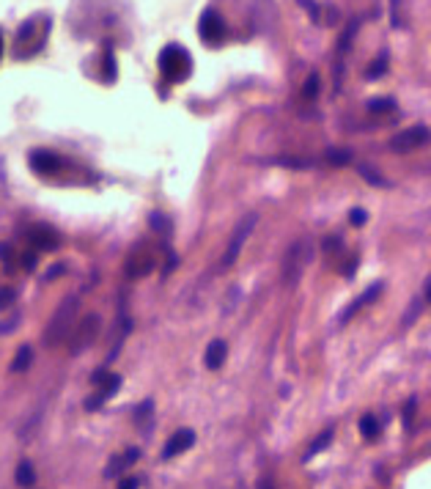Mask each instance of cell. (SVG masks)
Wrapping results in <instances>:
<instances>
[{
    "instance_id": "obj_26",
    "label": "cell",
    "mask_w": 431,
    "mask_h": 489,
    "mask_svg": "<svg viewBox=\"0 0 431 489\" xmlns=\"http://www.w3.org/2000/svg\"><path fill=\"white\" fill-rule=\"evenodd\" d=\"M393 108H396L393 99H371V102H368V110H371V113H382V110H393Z\"/></svg>"
},
{
    "instance_id": "obj_5",
    "label": "cell",
    "mask_w": 431,
    "mask_h": 489,
    "mask_svg": "<svg viewBox=\"0 0 431 489\" xmlns=\"http://www.w3.org/2000/svg\"><path fill=\"white\" fill-rule=\"evenodd\" d=\"M99 330H102V319L96 313L83 316L74 325L71 335H69V350H71V355H80V352H86L88 347H93V341L99 338Z\"/></svg>"
},
{
    "instance_id": "obj_21",
    "label": "cell",
    "mask_w": 431,
    "mask_h": 489,
    "mask_svg": "<svg viewBox=\"0 0 431 489\" xmlns=\"http://www.w3.org/2000/svg\"><path fill=\"white\" fill-rule=\"evenodd\" d=\"M330 440H333V429H327V432H324V435H318L316 437V443L311 445V448H308V454H305V459H314V456H316L318 451H321V448H327V445H330Z\"/></svg>"
},
{
    "instance_id": "obj_14",
    "label": "cell",
    "mask_w": 431,
    "mask_h": 489,
    "mask_svg": "<svg viewBox=\"0 0 431 489\" xmlns=\"http://www.w3.org/2000/svg\"><path fill=\"white\" fill-rule=\"evenodd\" d=\"M226 355H228V347L226 341H220V338H214L209 347H206V369H212V372H217L223 363H226Z\"/></svg>"
},
{
    "instance_id": "obj_24",
    "label": "cell",
    "mask_w": 431,
    "mask_h": 489,
    "mask_svg": "<svg viewBox=\"0 0 431 489\" xmlns=\"http://www.w3.org/2000/svg\"><path fill=\"white\" fill-rule=\"evenodd\" d=\"M275 165H286V168H311L314 160H302V157H277L272 160Z\"/></svg>"
},
{
    "instance_id": "obj_2",
    "label": "cell",
    "mask_w": 431,
    "mask_h": 489,
    "mask_svg": "<svg viewBox=\"0 0 431 489\" xmlns=\"http://www.w3.org/2000/svg\"><path fill=\"white\" fill-rule=\"evenodd\" d=\"M159 71L168 83H182L192 71V58L190 52L179 45H168L159 52Z\"/></svg>"
},
{
    "instance_id": "obj_13",
    "label": "cell",
    "mask_w": 431,
    "mask_h": 489,
    "mask_svg": "<svg viewBox=\"0 0 431 489\" xmlns=\"http://www.w3.org/2000/svg\"><path fill=\"white\" fill-rule=\"evenodd\" d=\"M192 443H195V432H192V429H179V432L165 443V448H162V459L179 456V454H184L187 448H192Z\"/></svg>"
},
{
    "instance_id": "obj_33",
    "label": "cell",
    "mask_w": 431,
    "mask_h": 489,
    "mask_svg": "<svg viewBox=\"0 0 431 489\" xmlns=\"http://www.w3.org/2000/svg\"><path fill=\"white\" fill-rule=\"evenodd\" d=\"M412 415H415V398H409L407 404H404V426H412Z\"/></svg>"
},
{
    "instance_id": "obj_16",
    "label": "cell",
    "mask_w": 431,
    "mask_h": 489,
    "mask_svg": "<svg viewBox=\"0 0 431 489\" xmlns=\"http://www.w3.org/2000/svg\"><path fill=\"white\" fill-rule=\"evenodd\" d=\"M379 292H382V283H374V286H371L368 292H363V294H360V297H357L355 303H352V305H349V308H346V311H343V316H340V322H346V319H352V316H355V313H357V311H360L363 305H368V303H371V300H377V297H379Z\"/></svg>"
},
{
    "instance_id": "obj_7",
    "label": "cell",
    "mask_w": 431,
    "mask_h": 489,
    "mask_svg": "<svg viewBox=\"0 0 431 489\" xmlns=\"http://www.w3.org/2000/svg\"><path fill=\"white\" fill-rule=\"evenodd\" d=\"M198 33H201V39L206 45H223L226 42V23H223V17L214 8H206L201 14V20H198Z\"/></svg>"
},
{
    "instance_id": "obj_18",
    "label": "cell",
    "mask_w": 431,
    "mask_h": 489,
    "mask_svg": "<svg viewBox=\"0 0 431 489\" xmlns=\"http://www.w3.org/2000/svg\"><path fill=\"white\" fill-rule=\"evenodd\" d=\"M30 363H33V350H30V347H23V350L14 355V360H11L8 372H11V374L28 372V369H30Z\"/></svg>"
},
{
    "instance_id": "obj_31",
    "label": "cell",
    "mask_w": 431,
    "mask_h": 489,
    "mask_svg": "<svg viewBox=\"0 0 431 489\" xmlns=\"http://www.w3.org/2000/svg\"><path fill=\"white\" fill-rule=\"evenodd\" d=\"M349 220H352V226H365L368 223V212L365 209H352V214H349Z\"/></svg>"
},
{
    "instance_id": "obj_35",
    "label": "cell",
    "mask_w": 431,
    "mask_h": 489,
    "mask_svg": "<svg viewBox=\"0 0 431 489\" xmlns=\"http://www.w3.org/2000/svg\"><path fill=\"white\" fill-rule=\"evenodd\" d=\"M321 245H324V253H338V236H330V239H324V242H321Z\"/></svg>"
},
{
    "instance_id": "obj_23",
    "label": "cell",
    "mask_w": 431,
    "mask_h": 489,
    "mask_svg": "<svg viewBox=\"0 0 431 489\" xmlns=\"http://www.w3.org/2000/svg\"><path fill=\"white\" fill-rule=\"evenodd\" d=\"M385 69H387V55H379V58H377V61L368 67L365 77H368V80H379V77L385 74Z\"/></svg>"
},
{
    "instance_id": "obj_12",
    "label": "cell",
    "mask_w": 431,
    "mask_h": 489,
    "mask_svg": "<svg viewBox=\"0 0 431 489\" xmlns=\"http://www.w3.org/2000/svg\"><path fill=\"white\" fill-rule=\"evenodd\" d=\"M30 168L42 176H50V173H58L64 168V160L55 154V151H47V149H36L30 151Z\"/></svg>"
},
{
    "instance_id": "obj_41",
    "label": "cell",
    "mask_w": 431,
    "mask_h": 489,
    "mask_svg": "<svg viewBox=\"0 0 431 489\" xmlns=\"http://www.w3.org/2000/svg\"><path fill=\"white\" fill-rule=\"evenodd\" d=\"M0 47H3V42H0Z\"/></svg>"
},
{
    "instance_id": "obj_37",
    "label": "cell",
    "mask_w": 431,
    "mask_h": 489,
    "mask_svg": "<svg viewBox=\"0 0 431 489\" xmlns=\"http://www.w3.org/2000/svg\"><path fill=\"white\" fill-rule=\"evenodd\" d=\"M140 487V481L137 478H127V481H121V487L118 489H137Z\"/></svg>"
},
{
    "instance_id": "obj_25",
    "label": "cell",
    "mask_w": 431,
    "mask_h": 489,
    "mask_svg": "<svg viewBox=\"0 0 431 489\" xmlns=\"http://www.w3.org/2000/svg\"><path fill=\"white\" fill-rule=\"evenodd\" d=\"M14 300H17V289H11V286H3V289H0V311L11 308V305H14Z\"/></svg>"
},
{
    "instance_id": "obj_20",
    "label": "cell",
    "mask_w": 431,
    "mask_h": 489,
    "mask_svg": "<svg viewBox=\"0 0 431 489\" xmlns=\"http://www.w3.org/2000/svg\"><path fill=\"white\" fill-rule=\"evenodd\" d=\"M379 432H382V426H379V420L374 418V415H363L360 418V435H363L365 440H377Z\"/></svg>"
},
{
    "instance_id": "obj_30",
    "label": "cell",
    "mask_w": 431,
    "mask_h": 489,
    "mask_svg": "<svg viewBox=\"0 0 431 489\" xmlns=\"http://www.w3.org/2000/svg\"><path fill=\"white\" fill-rule=\"evenodd\" d=\"M17 325H20V316H17V313L8 316V319H0V335H3V333H14Z\"/></svg>"
},
{
    "instance_id": "obj_32",
    "label": "cell",
    "mask_w": 431,
    "mask_h": 489,
    "mask_svg": "<svg viewBox=\"0 0 431 489\" xmlns=\"http://www.w3.org/2000/svg\"><path fill=\"white\" fill-rule=\"evenodd\" d=\"M360 173L365 176V182H371V185H377V187H387V182H382L374 171H368V168H360Z\"/></svg>"
},
{
    "instance_id": "obj_10",
    "label": "cell",
    "mask_w": 431,
    "mask_h": 489,
    "mask_svg": "<svg viewBox=\"0 0 431 489\" xmlns=\"http://www.w3.org/2000/svg\"><path fill=\"white\" fill-rule=\"evenodd\" d=\"M426 140H429V130H426V127H412V130H404V132L393 135L390 149L398 151V154H407L412 149H420Z\"/></svg>"
},
{
    "instance_id": "obj_39",
    "label": "cell",
    "mask_w": 431,
    "mask_h": 489,
    "mask_svg": "<svg viewBox=\"0 0 431 489\" xmlns=\"http://www.w3.org/2000/svg\"><path fill=\"white\" fill-rule=\"evenodd\" d=\"M258 489H275V484H272V481H261V484H258Z\"/></svg>"
},
{
    "instance_id": "obj_8",
    "label": "cell",
    "mask_w": 431,
    "mask_h": 489,
    "mask_svg": "<svg viewBox=\"0 0 431 489\" xmlns=\"http://www.w3.org/2000/svg\"><path fill=\"white\" fill-rule=\"evenodd\" d=\"M91 379L99 391L86 401V410H99V407H102V404H105V401H108V398L113 396L115 391L121 388V376H118V374H102L99 372V374H93Z\"/></svg>"
},
{
    "instance_id": "obj_3",
    "label": "cell",
    "mask_w": 431,
    "mask_h": 489,
    "mask_svg": "<svg viewBox=\"0 0 431 489\" xmlns=\"http://www.w3.org/2000/svg\"><path fill=\"white\" fill-rule=\"evenodd\" d=\"M47 33H50V20H45V17L28 20V23H25L20 30H17V42H14V47H17V55H20V58H25V55L39 52V50L45 47Z\"/></svg>"
},
{
    "instance_id": "obj_9",
    "label": "cell",
    "mask_w": 431,
    "mask_h": 489,
    "mask_svg": "<svg viewBox=\"0 0 431 489\" xmlns=\"http://www.w3.org/2000/svg\"><path fill=\"white\" fill-rule=\"evenodd\" d=\"M127 275L130 278H146L154 267H157V261H154V253L149 251V248H143V245H137L135 251L130 253V258H127Z\"/></svg>"
},
{
    "instance_id": "obj_15",
    "label": "cell",
    "mask_w": 431,
    "mask_h": 489,
    "mask_svg": "<svg viewBox=\"0 0 431 489\" xmlns=\"http://www.w3.org/2000/svg\"><path fill=\"white\" fill-rule=\"evenodd\" d=\"M137 459H140V448H130L127 454H121V456H113V459H110V467L105 470V476H108V478H115V476H121V473L132 465V462H137Z\"/></svg>"
},
{
    "instance_id": "obj_11",
    "label": "cell",
    "mask_w": 431,
    "mask_h": 489,
    "mask_svg": "<svg viewBox=\"0 0 431 489\" xmlns=\"http://www.w3.org/2000/svg\"><path fill=\"white\" fill-rule=\"evenodd\" d=\"M28 242L36 251H55V248H61V234L55 231V229H50V226L36 223V226L28 229Z\"/></svg>"
},
{
    "instance_id": "obj_34",
    "label": "cell",
    "mask_w": 431,
    "mask_h": 489,
    "mask_svg": "<svg viewBox=\"0 0 431 489\" xmlns=\"http://www.w3.org/2000/svg\"><path fill=\"white\" fill-rule=\"evenodd\" d=\"M0 258H3L6 267L11 270V261H14V251H11V245H0Z\"/></svg>"
},
{
    "instance_id": "obj_6",
    "label": "cell",
    "mask_w": 431,
    "mask_h": 489,
    "mask_svg": "<svg viewBox=\"0 0 431 489\" xmlns=\"http://www.w3.org/2000/svg\"><path fill=\"white\" fill-rule=\"evenodd\" d=\"M255 223H258V214H255V212L245 214V217L236 223V229H234V234H231V239H228V245H226V253H223V267H226V270L228 267H234V261L239 258L245 242H248V236L253 234V229H255Z\"/></svg>"
},
{
    "instance_id": "obj_4",
    "label": "cell",
    "mask_w": 431,
    "mask_h": 489,
    "mask_svg": "<svg viewBox=\"0 0 431 489\" xmlns=\"http://www.w3.org/2000/svg\"><path fill=\"white\" fill-rule=\"evenodd\" d=\"M308 264H311V245H308L305 239H297V242L289 245V251H286V256H283L280 275H283V280H286L289 286H297Z\"/></svg>"
},
{
    "instance_id": "obj_1",
    "label": "cell",
    "mask_w": 431,
    "mask_h": 489,
    "mask_svg": "<svg viewBox=\"0 0 431 489\" xmlns=\"http://www.w3.org/2000/svg\"><path fill=\"white\" fill-rule=\"evenodd\" d=\"M77 308H80L77 297H67L55 308L52 319L45 327V347H58V344L69 341V335L74 330V319H77Z\"/></svg>"
},
{
    "instance_id": "obj_29",
    "label": "cell",
    "mask_w": 431,
    "mask_h": 489,
    "mask_svg": "<svg viewBox=\"0 0 431 489\" xmlns=\"http://www.w3.org/2000/svg\"><path fill=\"white\" fill-rule=\"evenodd\" d=\"M151 229H154V231H159L162 236H168V234H171V226H168V220H165L162 214H157V212L151 214Z\"/></svg>"
},
{
    "instance_id": "obj_22",
    "label": "cell",
    "mask_w": 431,
    "mask_h": 489,
    "mask_svg": "<svg viewBox=\"0 0 431 489\" xmlns=\"http://www.w3.org/2000/svg\"><path fill=\"white\" fill-rule=\"evenodd\" d=\"M324 160H327L330 165H349V163H352V151H343V149H330Z\"/></svg>"
},
{
    "instance_id": "obj_40",
    "label": "cell",
    "mask_w": 431,
    "mask_h": 489,
    "mask_svg": "<svg viewBox=\"0 0 431 489\" xmlns=\"http://www.w3.org/2000/svg\"><path fill=\"white\" fill-rule=\"evenodd\" d=\"M429 300H431V286H429Z\"/></svg>"
},
{
    "instance_id": "obj_28",
    "label": "cell",
    "mask_w": 431,
    "mask_h": 489,
    "mask_svg": "<svg viewBox=\"0 0 431 489\" xmlns=\"http://www.w3.org/2000/svg\"><path fill=\"white\" fill-rule=\"evenodd\" d=\"M316 93H318V74H311L308 83H305V88H302V96L305 99H316Z\"/></svg>"
},
{
    "instance_id": "obj_19",
    "label": "cell",
    "mask_w": 431,
    "mask_h": 489,
    "mask_svg": "<svg viewBox=\"0 0 431 489\" xmlns=\"http://www.w3.org/2000/svg\"><path fill=\"white\" fill-rule=\"evenodd\" d=\"M14 478H17V484L20 487H33L36 484V470H33V465L30 462H20L17 465V473H14Z\"/></svg>"
},
{
    "instance_id": "obj_17",
    "label": "cell",
    "mask_w": 431,
    "mask_h": 489,
    "mask_svg": "<svg viewBox=\"0 0 431 489\" xmlns=\"http://www.w3.org/2000/svg\"><path fill=\"white\" fill-rule=\"evenodd\" d=\"M151 413H154V401H151V398H146V401L135 410V423L140 432H149V429H151Z\"/></svg>"
},
{
    "instance_id": "obj_36",
    "label": "cell",
    "mask_w": 431,
    "mask_h": 489,
    "mask_svg": "<svg viewBox=\"0 0 431 489\" xmlns=\"http://www.w3.org/2000/svg\"><path fill=\"white\" fill-rule=\"evenodd\" d=\"M23 267L30 272V270H36V253H25L23 256Z\"/></svg>"
},
{
    "instance_id": "obj_27",
    "label": "cell",
    "mask_w": 431,
    "mask_h": 489,
    "mask_svg": "<svg viewBox=\"0 0 431 489\" xmlns=\"http://www.w3.org/2000/svg\"><path fill=\"white\" fill-rule=\"evenodd\" d=\"M105 80H108V83H113V80H115V61H113L110 47L105 50Z\"/></svg>"
},
{
    "instance_id": "obj_38",
    "label": "cell",
    "mask_w": 431,
    "mask_h": 489,
    "mask_svg": "<svg viewBox=\"0 0 431 489\" xmlns=\"http://www.w3.org/2000/svg\"><path fill=\"white\" fill-rule=\"evenodd\" d=\"M58 275H64V264H55V270H52V272H47V280L58 278Z\"/></svg>"
}]
</instances>
